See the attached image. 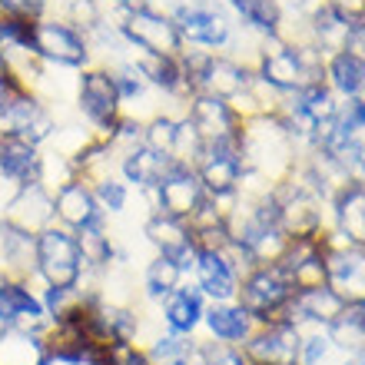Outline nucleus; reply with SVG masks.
I'll return each instance as SVG.
<instances>
[{"label":"nucleus","instance_id":"nucleus-41","mask_svg":"<svg viewBox=\"0 0 365 365\" xmlns=\"http://www.w3.org/2000/svg\"><path fill=\"white\" fill-rule=\"evenodd\" d=\"M96 365H156L146 352V346H136V342H113L106 349Z\"/></svg>","mask_w":365,"mask_h":365},{"label":"nucleus","instance_id":"nucleus-6","mask_svg":"<svg viewBox=\"0 0 365 365\" xmlns=\"http://www.w3.org/2000/svg\"><path fill=\"white\" fill-rule=\"evenodd\" d=\"M34 50L43 60V67H57V70H83L90 63H96L93 47H90V34L77 30L67 20L53 17H37L34 20Z\"/></svg>","mask_w":365,"mask_h":365},{"label":"nucleus","instance_id":"nucleus-20","mask_svg":"<svg viewBox=\"0 0 365 365\" xmlns=\"http://www.w3.org/2000/svg\"><path fill=\"white\" fill-rule=\"evenodd\" d=\"M329 226L352 246H365V176H349L329 196Z\"/></svg>","mask_w":365,"mask_h":365},{"label":"nucleus","instance_id":"nucleus-39","mask_svg":"<svg viewBox=\"0 0 365 365\" xmlns=\"http://www.w3.org/2000/svg\"><path fill=\"white\" fill-rule=\"evenodd\" d=\"M336 346L329 342L326 329H306L299 342V365H329Z\"/></svg>","mask_w":365,"mask_h":365},{"label":"nucleus","instance_id":"nucleus-14","mask_svg":"<svg viewBox=\"0 0 365 365\" xmlns=\"http://www.w3.org/2000/svg\"><path fill=\"white\" fill-rule=\"evenodd\" d=\"M0 322L14 332H47L50 319L40 306L37 282L0 276Z\"/></svg>","mask_w":365,"mask_h":365},{"label":"nucleus","instance_id":"nucleus-8","mask_svg":"<svg viewBox=\"0 0 365 365\" xmlns=\"http://www.w3.org/2000/svg\"><path fill=\"white\" fill-rule=\"evenodd\" d=\"M173 24L180 30L182 47H200L210 53H230L236 47V20L216 4H182L173 10Z\"/></svg>","mask_w":365,"mask_h":365},{"label":"nucleus","instance_id":"nucleus-18","mask_svg":"<svg viewBox=\"0 0 365 365\" xmlns=\"http://www.w3.org/2000/svg\"><path fill=\"white\" fill-rule=\"evenodd\" d=\"M0 220H7L10 226L27 232H43L47 226L57 222L53 216V192L43 186V182H27V186H17L10 192V200L4 202L0 210Z\"/></svg>","mask_w":365,"mask_h":365},{"label":"nucleus","instance_id":"nucleus-25","mask_svg":"<svg viewBox=\"0 0 365 365\" xmlns=\"http://www.w3.org/2000/svg\"><path fill=\"white\" fill-rule=\"evenodd\" d=\"M173 163H176L173 156L156 153V150H150L146 143H140V146H130V150H123V153L116 156V176L133 192H150L156 182L173 170Z\"/></svg>","mask_w":365,"mask_h":365},{"label":"nucleus","instance_id":"nucleus-47","mask_svg":"<svg viewBox=\"0 0 365 365\" xmlns=\"http://www.w3.org/2000/svg\"><path fill=\"white\" fill-rule=\"evenodd\" d=\"M352 365H365V352H362V356H356V359H352Z\"/></svg>","mask_w":365,"mask_h":365},{"label":"nucleus","instance_id":"nucleus-1","mask_svg":"<svg viewBox=\"0 0 365 365\" xmlns=\"http://www.w3.org/2000/svg\"><path fill=\"white\" fill-rule=\"evenodd\" d=\"M240 160L250 173H259L279 186L299 170L302 146L296 143L292 130L279 113H259L242 120Z\"/></svg>","mask_w":365,"mask_h":365},{"label":"nucleus","instance_id":"nucleus-27","mask_svg":"<svg viewBox=\"0 0 365 365\" xmlns=\"http://www.w3.org/2000/svg\"><path fill=\"white\" fill-rule=\"evenodd\" d=\"M0 272L10 279L37 282V236L0 220Z\"/></svg>","mask_w":365,"mask_h":365},{"label":"nucleus","instance_id":"nucleus-17","mask_svg":"<svg viewBox=\"0 0 365 365\" xmlns=\"http://www.w3.org/2000/svg\"><path fill=\"white\" fill-rule=\"evenodd\" d=\"M299 342H302V332L292 322H266V326H256V332L242 342V352L256 365H296Z\"/></svg>","mask_w":365,"mask_h":365},{"label":"nucleus","instance_id":"nucleus-29","mask_svg":"<svg viewBox=\"0 0 365 365\" xmlns=\"http://www.w3.org/2000/svg\"><path fill=\"white\" fill-rule=\"evenodd\" d=\"M40 163H43V146H34L27 140H0V180L10 190L40 182Z\"/></svg>","mask_w":365,"mask_h":365},{"label":"nucleus","instance_id":"nucleus-10","mask_svg":"<svg viewBox=\"0 0 365 365\" xmlns=\"http://www.w3.org/2000/svg\"><path fill=\"white\" fill-rule=\"evenodd\" d=\"M87 266L80 256L77 232L63 226H47L37 232V286H57V289H77Z\"/></svg>","mask_w":365,"mask_h":365},{"label":"nucleus","instance_id":"nucleus-33","mask_svg":"<svg viewBox=\"0 0 365 365\" xmlns=\"http://www.w3.org/2000/svg\"><path fill=\"white\" fill-rule=\"evenodd\" d=\"M0 365H43V332H14L0 336Z\"/></svg>","mask_w":365,"mask_h":365},{"label":"nucleus","instance_id":"nucleus-44","mask_svg":"<svg viewBox=\"0 0 365 365\" xmlns=\"http://www.w3.org/2000/svg\"><path fill=\"white\" fill-rule=\"evenodd\" d=\"M346 50L352 53V57H359L365 63V20L352 24V30H349V40H346Z\"/></svg>","mask_w":365,"mask_h":365},{"label":"nucleus","instance_id":"nucleus-12","mask_svg":"<svg viewBox=\"0 0 365 365\" xmlns=\"http://www.w3.org/2000/svg\"><path fill=\"white\" fill-rule=\"evenodd\" d=\"M182 116L200 133L202 146H240L242 116L230 106V100H220V96L210 93H192L186 100Z\"/></svg>","mask_w":365,"mask_h":365},{"label":"nucleus","instance_id":"nucleus-21","mask_svg":"<svg viewBox=\"0 0 365 365\" xmlns=\"http://www.w3.org/2000/svg\"><path fill=\"white\" fill-rule=\"evenodd\" d=\"M196 176H200L206 196H236L242 182V160H240V146H206L202 156L196 160Z\"/></svg>","mask_w":365,"mask_h":365},{"label":"nucleus","instance_id":"nucleus-34","mask_svg":"<svg viewBox=\"0 0 365 365\" xmlns=\"http://www.w3.org/2000/svg\"><path fill=\"white\" fill-rule=\"evenodd\" d=\"M180 110H160L143 123V143L156 153L173 156L176 146V133H180Z\"/></svg>","mask_w":365,"mask_h":365},{"label":"nucleus","instance_id":"nucleus-36","mask_svg":"<svg viewBox=\"0 0 365 365\" xmlns=\"http://www.w3.org/2000/svg\"><path fill=\"white\" fill-rule=\"evenodd\" d=\"M90 186H93V196H96V202H100V210H103L106 220H110V216H123L130 200H133V190L116 173L103 176V180H93Z\"/></svg>","mask_w":365,"mask_h":365},{"label":"nucleus","instance_id":"nucleus-48","mask_svg":"<svg viewBox=\"0 0 365 365\" xmlns=\"http://www.w3.org/2000/svg\"><path fill=\"white\" fill-rule=\"evenodd\" d=\"M230 4H232V0H226V7H230Z\"/></svg>","mask_w":365,"mask_h":365},{"label":"nucleus","instance_id":"nucleus-22","mask_svg":"<svg viewBox=\"0 0 365 365\" xmlns=\"http://www.w3.org/2000/svg\"><path fill=\"white\" fill-rule=\"evenodd\" d=\"M53 216H57V226H63L70 232H80V230H87V226H93V222L106 220L93 196V186L83 176L70 180L67 186H60L53 192Z\"/></svg>","mask_w":365,"mask_h":365},{"label":"nucleus","instance_id":"nucleus-40","mask_svg":"<svg viewBox=\"0 0 365 365\" xmlns=\"http://www.w3.org/2000/svg\"><path fill=\"white\" fill-rule=\"evenodd\" d=\"M200 356L202 365H252L242 352V346H230V342H212V339H200Z\"/></svg>","mask_w":365,"mask_h":365},{"label":"nucleus","instance_id":"nucleus-4","mask_svg":"<svg viewBox=\"0 0 365 365\" xmlns=\"http://www.w3.org/2000/svg\"><path fill=\"white\" fill-rule=\"evenodd\" d=\"M279 226L289 240H319L329 230V202L299 173L276 186Z\"/></svg>","mask_w":365,"mask_h":365},{"label":"nucleus","instance_id":"nucleus-15","mask_svg":"<svg viewBox=\"0 0 365 365\" xmlns=\"http://www.w3.org/2000/svg\"><path fill=\"white\" fill-rule=\"evenodd\" d=\"M143 240L153 252L180 262V269L190 279L192 266H196V256H200V250L192 246L190 222L180 220V216H170V212H150L143 220Z\"/></svg>","mask_w":365,"mask_h":365},{"label":"nucleus","instance_id":"nucleus-11","mask_svg":"<svg viewBox=\"0 0 365 365\" xmlns=\"http://www.w3.org/2000/svg\"><path fill=\"white\" fill-rule=\"evenodd\" d=\"M326 250V286L346 302H365V246H352L332 226L322 232Z\"/></svg>","mask_w":365,"mask_h":365},{"label":"nucleus","instance_id":"nucleus-30","mask_svg":"<svg viewBox=\"0 0 365 365\" xmlns=\"http://www.w3.org/2000/svg\"><path fill=\"white\" fill-rule=\"evenodd\" d=\"M322 83H326L339 100H359L365 93V63L352 57L349 50L329 53L322 67Z\"/></svg>","mask_w":365,"mask_h":365},{"label":"nucleus","instance_id":"nucleus-23","mask_svg":"<svg viewBox=\"0 0 365 365\" xmlns=\"http://www.w3.org/2000/svg\"><path fill=\"white\" fill-rule=\"evenodd\" d=\"M206 296L192 286V279H186L180 289H173L170 296L156 306V319L163 322L166 332L176 336H196L202 329V316H206Z\"/></svg>","mask_w":365,"mask_h":365},{"label":"nucleus","instance_id":"nucleus-28","mask_svg":"<svg viewBox=\"0 0 365 365\" xmlns=\"http://www.w3.org/2000/svg\"><path fill=\"white\" fill-rule=\"evenodd\" d=\"M202 332L212 342H230V346H242L246 339L256 332V319L232 299V302H210L206 316H202Z\"/></svg>","mask_w":365,"mask_h":365},{"label":"nucleus","instance_id":"nucleus-38","mask_svg":"<svg viewBox=\"0 0 365 365\" xmlns=\"http://www.w3.org/2000/svg\"><path fill=\"white\" fill-rule=\"evenodd\" d=\"M40 292V306L47 312L50 322H63L73 316V309L80 306V289H57V286H37Z\"/></svg>","mask_w":365,"mask_h":365},{"label":"nucleus","instance_id":"nucleus-32","mask_svg":"<svg viewBox=\"0 0 365 365\" xmlns=\"http://www.w3.org/2000/svg\"><path fill=\"white\" fill-rule=\"evenodd\" d=\"M77 246H80V256H83L87 272H106L116 262V250H120L113 240V230H110V220L93 222L87 230H80Z\"/></svg>","mask_w":365,"mask_h":365},{"label":"nucleus","instance_id":"nucleus-24","mask_svg":"<svg viewBox=\"0 0 365 365\" xmlns=\"http://www.w3.org/2000/svg\"><path fill=\"white\" fill-rule=\"evenodd\" d=\"M286 272L296 292L302 289L326 286V250H322V236L319 240H289L282 259L276 262Z\"/></svg>","mask_w":365,"mask_h":365},{"label":"nucleus","instance_id":"nucleus-31","mask_svg":"<svg viewBox=\"0 0 365 365\" xmlns=\"http://www.w3.org/2000/svg\"><path fill=\"white\" fill-rule=\"evenodd\" d=\"M186 282V272L180 269V262L170 259V256H160L153 252L150 259L143 262V272H140V292H143L146 302L160 306L173 289H180Z\"/></svg>","mask_w":365,"mask_h":365},{"label":"nucleus","instance_id":"nucleus-16","mask_svg":"<svg viewBox=\"0 0 365 365\" xmlns=\"http://www.w3.org/2000/svg\"><path fill=\"white\" fill-rule=\"evenodd\" d=\"M256 80V70L246 60L232 57V53H210L200 73L192 77V93H210L220 100H232V96L246 93Z\"/></svg>","mask_w":365,"mask_h":365},{"label":"nucleus","instance_id":"nucleus-43","mask_svg":"<svg viewBox=\"0 0 365 365\" xmlns=\"http://www.w3.org/2000/svg\"><path fill=\"white\" fill-rule=\"evenodd\" d=\"M326 4L336 10L346 24H359V20H365V0H326Z\"/></svg>","mask_w":365,"mask_h":365},{"label":"nucleus","instance_id":"nucleus-26","mask_svg":"<svg viewBox=\"0 0 365 365\" xmlns=\"http://www.w3.org/2000/svg\"><path fill=\"white\" fill-rule=\"evenodd\" d=\"M342 309H346V299L339 296L336 289L316 286V289H302V292H296L292 302H289L286 316H289V322H292L299 332H306V329L332 326Z\"/></svg>","mask_w":365,"mask_h":365},{"label":"nucleus","instance_id":"nucleus-13","mask_svg":"<svg viewBox=\"0 0 365 365\" xmlns=\"http://www.w3.org/2000/svg\"><path fill=\"white\" fill-rule=\"evenodd\" d=\"M143 196L150 212H170V216H180V220L190 222V216L196 212L202 200H206V190H202L200 176L192 166L173 163V170L156 182L150 192H136Z\"/></svg>","mask_w":365,"mask_h":365},{"label":"nucleus","instance_id":"nucleus-3","mask_svg":"<svg viewBox=\"0 0 365 365\" xmlns=\"http://www.w3.org/2000/svg\"><path fill=\"white\" fill-rule=\"evenodd\" d=\"M73 110H77V120H83L96 136L110 140L116 120L123 116V103H120V93H116L110 67L90 63V67L80 70L77 90H73Z\"/></svg>","mask_w":365,"mask_h":365},{"label":"nucleus","instance_id":"nucleus-19","mask_svg":"<svg viewBox=\"0 0 365 365\" xmlns=\"http://www.w3.org/2000/svg\"><path fill=\"white\" fill-rule=\"evenodd\" d=\"M192 286L200 289L206 302H232L236 292H240V279L242 269L236 266L230 250L222 252H200L196 256V266L190 272Z\"/></svg>","mask_w":365,"mask_h":365},{"label":"nucleus","instance_id":"nucleus-46","mask_svg":"<svg viewBox=\"0 0 365 365\" xmlns=\"http://www.w3.org/2000/svg\"><path fill=\"white\" fill-rule=\"evenodd\" d=\"M103 4L113 10H133V7H143L146 0H103Z\"/></svg>","mask_w":365,"mask_h":365},{"label":"nucleus","instance_id":"nucleus-45","mask_svg":"<svg viewBox=\"0 0 365 365\" xmlns=\"http://www.w3.org/2000/svg\"><path fill=\"white\" fill-rule=\"evenodd\" d=\"M17 90H24V87H17V83H14V80L7 77V73H4V70H0V106L7 103L10 96L17 93Z\"/></svg>","mask_w":365,"mask_h":365},{"label":"nucleus","instance_id":"nucleus-9","mask_svg":"<svg viewBox=\"0 0 365 365\" xmlns=\"http://www.w3.org/2000/svg\"><path fill=\"white\" fill-rule=\"evenodd\" d=\"M60 126V113L34 90H17L0 106V140H27L47 146Z\"/></svg>","mask_w":365,"mask_h":365},{"label":"nucleus","instance_id":"nucleus-37","mask_svg":"<svg viewBox=\"0 0 365 365\" xmlns=\"http://www.w3.org/2000/svg\"><path fill=\"white\" fill-rule=\"evenodd\" d=\"M77 166H73V160L63 153H57V150H50V146H43V163H40V182L47 186L50 192H57L60 186H67L70 180H77Z\"/></svg>","mask_w":365,"mask_h":365},{"label":"nucleus","instance_id":"nucleus-42","mask_svg":"<svg viewBox=\"0 0 365 365\" xmlns=\"http://www.w3.org/2000/svg\"><path fill=\"white\" fill-rule=\"evenodd\" d=\"M50 10H53V0H0V14L20 17V20L47 17Z\"/></svg>","mask_w":365,"mask_h":365},{"label":"nucleus","instance_id":"nucleus-7","mask_svg":"<svg viewBox=\"0 0 365 365\" xmlns=\"http://www.w3.org/2000/svg\"><path fill=\"white\" fill-rule=\"evenodd\" d=\"M113 20L123 40L140 53H160V57H180L182 53L180 30L173 24V14H166V10L143 4L133 10H113Z\"/></svg>","mask_w":365,"mask_h":365},{"label":"nucleus","instance_id":"nucleus-2","mask_svg":"<svg viewBox=\"0 0 365 365\" xmlns=\"http://www.w3.org/2000/svg\"><path fill=\"white\" fill-rule=\"evenodd\" d=\"M322 67H326V57L312 43H292L282 34L259 37L256 57H252L256 80H262L279 96L299 93V90L312 87V83H322Z\"/></svg>","mask_w":365,"mask_h":365},{"label":"nucleus","instance_id":"nucleus-49","mask_svg":"<svg viewBox=\"0 0 365 365\" xmlns=\"http://www.w3.org/2000/svg\"><path fill=\"white\" fill-rule=\"evenodd\" d=\"M296 365H299V362H296Z\"/></svg>","mask_w":365,"mask_h":365},{"label":"nucleus","instance_id":"nucleus-5","mask_svg":"<svg viewBox=\"0 0 365 365\" xmlns=\"http://www.w3.org/2000/svg\"><path fill=\"white\" fill-rule=\"evenodd\" d=\"M292 296H296V289L279 266H252L240 279L236 302L256 319V326H266V322H289L286 312Z\"/></svg>","mask_w":365,"mask_h":365},{"label":"nucleus","instance_id":"nucleus-35","mask_svg":"<svg viewBox=\"0 0 365 365\" xmlns=\"http://www.w3.org/2000/svg\"><path fill=\"white\" fill-rule=\"evenodd\" d=\"M200 339L196 336H176V332H156L150 342H146V352L153 359L156 365H176V362H186L192 356Z\"/></svg>","mask_w":365,"mask_h":365}]
</instances>
